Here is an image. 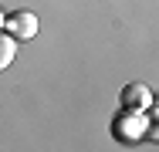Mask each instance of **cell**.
<instances>
[{
	"label": "cell",
	"mask_w": 159,
	"mask_h": 152,
	"mask_svg": "<svg viewBox=\"0 0 159 152\" xmlns=\"http://www.w3.org/2000/svg\"><path fill=\"white\" fill-rule=\"evenodd\" d=\"M3 30L14 37V41H31L37 34V17L31 10H17V14H7L3 17Z\"/></svg>",
	"instance_id": "cell-1"
},
{
	"label": "cell",
	"mask_w": 159,
	"mask_h": 152,
	"mask_svg": "<svg viewBox=\"0 0 159 152\" xmlns=\"http://www.w3.org/2000/svg\"><path fill=\"white\" fill-rule=\"evenodd\" d=\"M119 101H122L125 112H146V108H152V91L146 85H139V81H129L119 95Z\"/></svg>",
	"instance_id": "cell-2"
},
{
	"label": "cell",
	"mask_w": 159,
	"mask_h": 152,
	"mask_svg": "<svg viewBox=\"0 0 159 152\" xmlns=\"http://www.w3.org/2000/svg\"><path fill=\"white\" fill-rule=\"evenodd\" d=\"M14 54H17V44H14V37L0 30V71H3V68H10Z\"/></svg>",
	"instance_id": "cell-3"
},
{
	"label": "cell",
	"mask_w": 159,
	"mask_h": 152,
	"mask_svg": "<svg viewBox=\"0 0 159 152\" xmlns=\"http://www.w3.org/2000/svg\"><path fill=\"white\" fill-rule=\"evenodd\" d=\"M0 30H3V10H0Z\"/></svg>",
	"instance_id": "cell-4"
}]
</instances>
